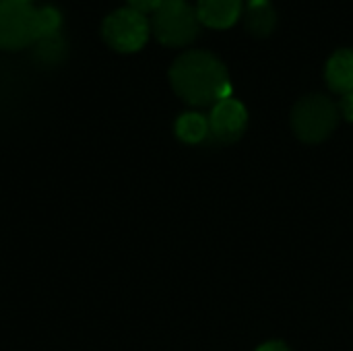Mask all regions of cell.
Listing matches in <instances>:
<instances>
[{
    "label": "cell",
    "instance_id": "obj_12",
    "mask_svg": "<svg viewBox=\"0 0 353 351\" xmlns=\"http://www.w3.org/2000/svg\"><path fill=\"white\" fill-rule=\"evenodd\" d=\"M35 27H37V39L58 33L60 27V12L56 8H39L35 14ZM35 39V41H37Z\"/></svg>",
    "mask_w": 353,
    "mask_h": 351
},
{
    "label": "cell",
    "instance_id": "obj_14",
    "mask_svg": "<svg viewBox=\"0 0 353 351\" xmlns=\"http://www.w3.org/2000/svg\"><path fill=\"white\" fill-rule=\"evenodd\" d=\"M128 2H130V8L139 12H147V10H155L161 0H128Z\"/></svg>",
    "mask_w": 353,
    "mask_h": 351
},
{
    "label": "cell",
    "instance_id": "obj_11",
    "mask_svg": "<svg viewBox=\"0 0 353 351\" xmlns=\"http://www.w3.org/2000/svg\"><path fill=\"white\" fill-rule=\"evenodd\" d=\"M35 43H37L35 54L46 64L62 60V56H64V39L60 37V33H54V35H48V37H39Z\"/></svg>",
    "mask_w": 353,
    "mask_h": 351
},
{
    "label": "cell",
    "instance_id": "obj_9",
    "mask_svg": "<svg viewBox=\"0 0 353 351\" xmlns=\"http://www.w3.org/2000/svg\"><path fill=\"white\" fill-rule=\"evenodd\" d=\"M244 23L248 31L254 35L271 33L277 23V12L271 0H248L244 8Z\"/></svg>",
    "mask_w": 353,
    "mask_h": 351
},
{
    "label": "cell",
    "instance_id": "obj_8",
    "mask_svg": "<svg viewBox=\"0 0 353 351\" xmlns=\"http://www.w3.org/2000/svg\"><path fill=\"white\" fill-rule=\"evenodd\" d=\"M325 77L331 89L339 93L353 91V48H341L329 58Z\"/></svg>",
    "mask_w": 353,
    "mask_h": 351
},
{
    "label": "cell",
    "instance_id": "obj_6",
    "mask_svg": "<svg viewBox=\"0 0 353 351\" xmlns=\"http://www.w3.org/2000/svg\"><path fill=\"white\" fill-rule=\"evenodd\" d=\"M248 124V112L242 101L228 97L213 106L209 116V134H213L221 143L238 141Z\"/></svg>",
    "mask_w": 353,
    "mask_h": 351
},
{
    "label": "cell",
    "instance_id": "obj_2",
    "mask_svg": "<svg viewBox=\"0 0 353 351\" xmlns=\"http://www.w3.org/2000/svg\"><path fill=\"white\" fill-rule=\"evenodd\" d=\"M151 25L161 43L184 46L196 37L201 19L188 0H161L153 10Z\"/></svg>",
    "mask_w": 353,
    "mask_h": 351
},
{
    "label": "cell",
    "instance_id": "obj_13",
    "mask_svg": "<svg viewBox=\"0 0 353 351\" xmlns=\"http://www.w3.org/2000/svg\"><path fill=\"white\" fill-rule=\"evenodd\" d=\"M339 110H341V114H343L347 120H353V91L343 93V97H341V101H339Z\"/></svg>",
    "mask_w": 353,
    "mask_h": 351
},
{
    "label": "cell",
    "instance_id": "obj_1",
    "mask_svg": "<svg viewBox=\"0 0 353 351\" xmlns=\"http://www.w3.org/2000/svg\"><path fill=\"white\" fill-rule=\"evenodd\" d=\"M174 91L194 106L228 99L232 83L225 64L209 50H188L180 54L170 68Z\"/></svg>",
    "mask_w": 353,
    "mask_h": 351
},
{
    "label": "cell",
    "instance_id": "obj_16",
    "mask_svg": "<svg viewBox=\"0 0 353 351\" xmlns=\"http://www.w3.org/2000/svg\"><path fill=\"white\" fill-rule=\"evenodd\" d=\"M23 2H27V0H23Z\"/></svg>",
    "mask_w": 353,
    "mask_h": 351
},
{
    "label": "cell",
    "instance_id": "obj_7",
    "mask_svg": "<svg viewBox=\"0 0 353 351\" xmlns=\"http://www.w3.org/2000/svg\"><path fill=\"white\" fill-rule=\"evenodd\" d=\"M242 10V0H199L196 14L209 27H230Z\"/></svg>",
    "mask_w": 353,
    "mask_h": 351
},
{
    "label": "cell",
    "instance_id": "obj_10",
    "mask_svg": "<svg viewBox=\"0 0 353 351\" xmlns=\"http://www.w3.org/2000/svg\"><path fill=\"white\" fill-rule=\"evenodd\" d=\"M176 134L184 143H201L209 137V118L196 112L182 114L176 122Z\"/></svg>",
    "mask_w": 353,
    "mask_h": 351
},
{
    "label": "cell",
    "instance_id": "obj_3",
    "mask_svg": "<svg viewBox=\"0 0 353 351\" xmlns=\"http://www.w3.org/2000/svg\"><path fill=\"white\" fill-rule=\"evenodd\" d=\"M337 126V106L321 93L302 97L292 110V128L306 143L325 141Z\"/></svg>",
    "mask_w": 353,
    "mask_h": 351
},
{
    "label": "cell",
    "instance_id": "obj_4",
    "mask_svg": "<svg viewBox=\"0 0 353 351\" xmlns=\"http://www.w3.org/2000/svg\"><path fill=\"white\" fill-rule=\"evenodd\" d=\"M105 43L118 52H134L145 46L149 37V21L134 8H118L105 17L101 25Z\"/></svg>",
    "mask_w": 353,
    "mask_h": 351
},
{
    "label": "cell",
    "instance_id": "obj_15",
    "mask_svg": "<svg viewBox=\"0 0 353 351\" xmlns=\"http://www.w3.org/2000/svg\"><path fill=\"white\" fill-rule=\"evenodd\" d=\"M256 351H290V350H288V345H283L281 341H269V343L261 345Z\"/></svg>",
    "mask_w": 353,
    "mask_h": 351
},
{
    "label": "cell",
    "instance_id": "obj_5",
    "mask_svg": "<svg viewBox=\"0 0 353 351\" xmlns=\"http://www.w3.org/2000/svg\"><path fill=\"white\" fill-rule=\"evenodd\" d=\"M37 10L23 0H0V48L21 50L37 39Z\"/></svg>",
    "mask_w": 353,
    "mask_h": 351
}]
</instances>
